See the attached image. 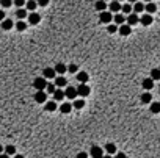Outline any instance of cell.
I'll return each instance as SVG.
<instances>
[{"label": "cell", "mask_w": 160, "mask_h": 158, "mask_svg": "<svg viewBox=\"0 0 160 158\" xmlns=\"http://www.w3.org/2000/svg\"><path fill=\"white\" fill-rule=\"evenodd\" d=\"M89 155H91V158H102L104 156V149L99 147V146H93L89 149Z\"/></svg>", "instance_id": "1"}, {"label": "cell", "mask_w": 160, "mask_h": 158, "mask_svg": "<svg viewBox=\"0 0 160 158\" xmlns=\"http://www.w3.org/2000/svg\"><path fill=\"white\" fill-rule=\"evenodd\" d=\"M33 86H35L38 91H44L45 86H47V80H44L42 77H39V78H36V80L33 82Z\"/></svg>", "instance_id": "2"}, {"label": "cell", "mask_w": 160, "mask_h": 158, "mask_svg": "<svg viewBox=\"0 0 160 158\" xmlns=\"http://www.w3.org/2000/svg\"><path fill=\"white\" fill-rule=\"evenodd\" d=\"M76 89H77V96H82V97H88L91 92L88 85H79V88H76Z\"/></svg>", "instance_id": "3"}, {"label": "cell", "mask_w": 160, "mask_h": 158, "mask_svg": "<svg viewBox=\"0 0 160 158\" xmlns=\"http://www.w3.org/2000/svg\"><path fill=\"white\" fill-rule=\"evenodd\" d=\"M55 70L52 69V67H45L44 70H42V78H44V80H47V78H49V80H52V78H55Z\"/></svg>", "instance_id": "4"}, {"label": "cell", "mask_w": 160, "mask_h": 158, "mask_svg": "<svg viewBox=\"0 0 160 158\" xmlns=\"http://www.w3.org/2000/svg\"><path fill=\"white\" fill-rule=\"evenodd\" d=\"M126 20H127V25H129V27H132V25H136V23H138L140 22V17H138V14H129L127 17H126Z\"/></svg>", "instance_id": "5"}, {"label": "cell", "mask_w": 160, "mask_h": 158, "mask_svg": "<svg viewBox=\"0 0 160 158\" xmlns=\"http://www.w3.org/2000/svg\"><path fill=\"white\" fill-rule=\"evenodd\" d=\"M101 22H104V23H111V20H113V16H111V13L110 11H104V13H101Z\"/></svg>", "instance_id": "6"}, {"label": "cell", "mask_w": 160, "mask_h": 158, "mask_svg": "<svg viewBox=\"0 0 160 158\" xmlns=\"http://www.w3.org/2000/svg\"><path fill=\"white\" fill-rule=\"evenodd\" d=\"M64 97H67V99H76V97H77V89H76L74 86H67L66 91H64Z\"/></svg>", "instance_id": "7"}, {"label": "cell", "mask_w": 160, "mask_h": 158, "mask_svg": "<svg viewBox=\"0 0 160 158\" xmlns=\"http://www.w3.org/2000/svg\"><path fill=\"white\" fill-rule=\"evenodd\" d=\"M118 32H119V35H123V36H129L130 32H132V27H129L127 23H123V25H119V27H118Z\"/></svg>", "instance_id": "8"}, {"label": "cell", "mask_w": 160, "mask_h": 158, "mask_svg": "<svg viewBox=\"0 0 160 158\" xmlns=\"http://www.w3.org/2000/svg\"><path fill=\"white\" fill-rule=\"evenodd\" d=\"M35 100H36L38 103H45V100H47V94H45L44 91H38V92L35 94Z\"/></svg>", "instance_id": "9"}, {"label": "cell", "mask_w": 160, "mask_h": 158, "mask_svg": "<svg viewBox=\"0 0 160 158\" xmlns=\"http://www.w3.org/2000/svg\"><path fill=\"white\" fill-rule=\"evenodd\" d=\"M63 86H67V80H66L64 77H57L55 78V88L61 89Z\"/></svg>", "instance_id": "10"}, {"label": "cell", "mask_w": 160, "mask_h": 158, "mask_svg": "<svg viewBox=\"0 0 160 158\" xmlns=\"http://www.w3.org/2000/svg\"><path fill=\"white\" fill-rule=\"evenodd\" d=\"M28 17V22L32 23V25H36V23H39V20H41V16L38 14V13H30V16H27Z\"/></svg>", "instance_id": "11"}, {"label": "cell", "mask_w": 160, "mask_h": 158, "mask_svg": "<svg viewBox=\"0 0 160 158\" xmlns=\"http://www.w3.org/2000/svg\"><path fill=\"white\" fill-rule=\"evenodd\" d=\"M140 23L145 25V27L151 25V23H152V16H149V14H143V16L140 17Z\"/></svg>", "instance_id": "12"}, {"label": "cell", "mask_w": 160, "mask_h": 158, "mask_svg": "<svg viewBox=\"0 0 160 158\" xmlns=\"http://www.w3.org/2000/svg\"><path fill=\"white\" fill-rule=\"evenodd\" d=\"M71 110H72V105H71L69 102H64V103H61V107H60V111H61L63 114H67V113H71Z\"/></svg>", "instance_id": "13"}, {"label": "cell", "mask_w": 160, "mask_h": 158, "mask_svg": "<svg viewBox=\"0 0 160 158\" xmlns=\"http://www.w3.org/2000/svg\"><path fill=\"white\" fill-rule=\"evenodd\" d=\"M108 8H110V13H119L121 11V3L119 2H111L110 5H108Z\"/></svg>", "instance_id": "14"}, {"label": "cell", "mask_w": 160, "mask_h": 158, "mask_svg": "<svg viewBox=\"0 0 160 158\" xmlns=\"http://www.w3.org/2000/svg\"><path fill=\"white\" fill-rule=\"evenodd\" d=\"M54 70H55V74H60V77H63V74L67 70V66H64L63 63H58V64L55 66V69H54Z\"/></svg>", "instance_id": "15"}, {"label": "cell", "mask_w": 160, "mask_h": 158, "mask_svg": "<svg viewBox=\"0 0 160 158\" xmlns=\"http://www.w3.org/2000/svg\"><path fill=\"white\" fill-rule=\"evenodd\" d=\"M113 20H115V25L118 27V25H123V23H124L126 17H124V14L118 13V14H115V16H113Z\"/></svg>", "instance_id": "16"}, {"label": "cell", "mask_w": 160, "mask_h": 158, "mask_svg": "<svg viewBox=\"0 0 160 158\" xmlns=\"http://www.w3.org/2000/svg\"><path fill=\"white\" fill-rule=\"evenodd\" d=\"M77 80L80 82V85H86V82H88V74H86V72H77Z\"/></svg>", "instance_id": "17"}, {"label": "cell", "mask_w": 160, "mask_h": 158, "mask_svg": "<svg viewBox=\"0 0 160 158\" xmlns=\"http://www.w3.org/2000/svg\"><path fill=\"white\" fill-rule=\"evenodd\" d=\"M152 114H158L160 113V102H151V107H149Z\"/></svg>", "instance_id": "18"}, {"label": "cell", "mask_w": 160, "mask_h": 158, "mask_svg": "<svg viewBox=\"0 0 160 158\" xmlns=\"http://www.w3.org/2000/svg\"><path fill=\"white\" fill-rule=\"evenodd\" d=\"M105 152L111 156L113 153H116V146L113 144V143H108V144H105Z\"/></svg>", "instance_id": "19"}, {"label": "cell", "mask_w": 160, "mask_h": 158, "mask_svg": "<svg viewBox=\"0 0 160 158\" xmlns=\"http://www.w3.org/2000/svg\"><path fill=\"white\" fill-rule=\"evenodd\" d=\"M152 88H154V82L151 80V78H145V80H143V89L151 91Z\"/></svg>", "instance_id": "20"}, {"label": "cell", "mask_w": 160, "mask_h": 158, "mask_svg": "<svg viewBox=\"0 0 160 158\" xmlns=\"http://www.w3.org/2000/svg\"><path fill=\"white\" fill-rule=\"evenodd\" d=\"M14 27V22L11 20V19H5L3 22H2V28L3 30H11Z\"/></svg>", "instance_id": "21"}, {"label": "cell", "mask_w": 160, "mask_h": 158, "mask_svg": "<svg viewBox=\"0 0 160 158\" xmlns=\"http://www.w3.org/2000/svg\"><path fill=\"white\" fill-rule=\"evenodd\" d=\"M132 10H133V14H138V13H141V11L145 10V5H143L141 2H136V3L132 6Z\"/></svg>", "instance_id": "22"}, {"label": "cell", "mask_w": 160, "mask_h": 158, "mask_svg": "<svg viewBox=\"0 0 160 158\" xmlns=\"http://www.w3.org/2000/svg\"><path fill=\"white\" fill-rule=\"evenodd\" d=\"M54 97H55V102H61V100L64 99V91H61V89H55Z\"/></svg>", "instance_id": "23"}, {"label": "cell", "mask_w": 160, "mask_h": 158, "mask_svg": "<svg viewBox=\"0 0 160 158\" xmlns=\"http://www.w3.org/2000/svg\"><path fill=\"white\" fill-rule=\"evenodd\" d=\"M16 17H17L19 20H24V17H27V10H25V8L17 10V11H16Z\"/></svg>", "instance_id": "24"}, {"label": "cell", "mask_w": 160, "mask_h": 158, "mask_svg": "<svg viewBox=\"0 0 160 158\" xmlns=\"http://www.w3.org/2000/svg\"><path fill=\"white\" fill-rule=\"evenodd\" d=\"M45 111H55L57 110V102L55 100H52V102H47V103H45Z\"/></svg>", "instance_id": "25"}, {"label": "cell", "mask_w": 160, "mask_h": 158, "mask_svg": "<svg viewBox=\"0 0 160 158\" xmlns=\"http://www.w3.org/2000/svg\"><path fill=\"white\" fill-rule=\"evenodd\" d=\"M94 6H96V10H97V11L104 13V11L107 10V6H108V5H107L105 2H96V3H94Z\"/></svg>", "instance_id": "26"}, {"label": "cell", "mask_w": 160, "mask_h": 158, "mask_svg": "<svg viewBox=\"0 0 160 158\" xmlns=\"http://www.w3.org/2000/svg\"><path fill=\"white\" fill-rule=\"evenodd\" d=\"M145 10L148 11V14L151 16L152 13H155V10H157V5L155 3H148V5H145Z\"/></svg>", "instance_id": "27"}, {"label": "cell", "mask_w": 160, "mask_h": 158, "mask_svg": "<svg viewBox=\"0 0 160 158\" xmlns=\"http://www.w3.org/2000/svg\"><path fill=\"white\" fill-rule=\"evenodd\" d=\"M141 102H143V103H151V102H152L151 92H143V94H141Z\"/></svg>", "instance_id": "28"}, {"label": "cell", "mask_w": 160, "mask_h": 158, "mask_svg": "<svg viewBox=\"0 0 160 158\" xmlns=\"http://www.w3.org/2000/svg\"><path fill=\"white\" fill-rule=\"evenodd\" d=\"M151 80L154 82V80H160V72H158V69H152L151 70Z\"/></svg>", "instance_id": "29"}, {"label": "cell", "mask_w": 160, "mask_h": 158, "mask_svg": "<svg viewBox=\"0 0 160 158\" xmlns=\"http://www.w3.org/2000/svg\"><path fill=\"white\" fill-rule=\"evenodd\" d=\"M121 11L124 13V14H132V5H129V3H126V5H121Z\"/></svg>", "instance_id": "30"}, {"label": "cell", "mask_w": 160, "mask_h": 158, "mask_svg": "<svg viewBox=\"0 0 160 158\" xmlns=\"http://www.w3.org/2000/svg\"><path fill=\"white\" fill-rule=\"evenodd\" d=\"M5 155H8V156H10V155H16V147L11 146V144L6 146V147H5Z\"/></svg>", "instance_id": "31"}, {"label": "cell", "mask_w": 160, "mask_h": 158, "mask_svg": "<svg viewBox=\"0 0 160 158\" xmlns=\"http://www.w3.org/2000/svg\"><path fill=\"white\" fill-rule=\"evenodd\" d=\"M16 28H17V32H24V30H27V23L24 20H19L16 23Z\"/></svg>", "instance_id": "32"}, {"label": "cell", "mask_w": 160, "mask_h": 158, "mask_svg": "<svg viewBox=\"0 0 160 158\" xmlns=\"http://www.w3.org/2000/svg\"><path fill=\"white\" fill-rule=\"evenodd\" d=\"M25 5H27V10H30L32 13H35V10H36V6H38V5H36V2H33V0H30V2H27Z\"/></svg>", "instance_id": "33"}, {"label": "cell", "mask_w": 160, "mask_h": 158, "mask_svg": "<svg viewBox=\"0 0 160 158\" xmlns=\"http://www.w3.org/2000/svg\"><path fill=\"white\" fill-rule=\"evenodd\" d=\"M83 105H85V102H83V100H74V105H72V107H74L76 110H82V108H83Z\"/></svg>", "instance_id": "34"}, {"label": "cell", "mask_w": 160, "mask_h": 158, "mask_svg": "<svg viewBox=\"0 0 160 158\" xmlns=\"http://www.w3.org/2000/svg\"><path fill=\"white\" fill-rule=\"evenodd\" d=\"M107 32H108V33H116V32H118V27H116L115 23H110L108 27H107Z\"/></svg>", "instance_id": "35"}, {"label": "cell", "mask_w": 160, "mask_h": 158, "mask_svg": "<svg viewBox=\"0 0 160 158\" xmlns=\"http://www.w3.org/2000/svg\"><path fill=\"white\" fill-rule=\"evenodd\" d=\"M67 70H69L71 74H77V72H79V66H76V64H71V66H67Z\"/></svg>", "instance_id": "36"}, {"label": "cell", "mask_w": 160, "mask_h": 158, "mask_svg": "<svg viewBox=\"0 0 160 158\" xmlns=\"http://www.w3.org/2000/svg\"><path fill=\"white\" fill-rule=\"evenodd\" d=\"M45 89H47V92H50V94H54L55 92V85H52V83H47V86H45ZM47 92H45V94H47Z\"/></svg>", "instance_id": "37"}, {"label": "cell", "mask_w": 160, "mask_h": 158, "mask_svg": "<svg viewBox=\"0 0 160 158\" xmlns=\"http://www.w3.org/2000/svg\"><path fill=\"white\" fill-rule=\"evenodd\" d=\"M0 5H2L3 8H10L13 5V2H10V0H3V2H0Z\"/></svg>", "instance_id": "38"}, {"label": "cell", "mask_w": 160, "mask_h": 158, "mask_svg": "<svg viewBox=\"0 0 160 158\" xmlns=\"http://www.w3.org/2000/svg\"><path fill=\"white\" fill-rule=\"evenodd\" d=\"M14 5L17 6V10H20V8H24L25 2H22V0H16V2H14Z\"/></svg>", "instance_id": "39"}, {"label": "cell", "mask_w": 160, "mask_h": 158, "mask_svg": "<svg viewBox=\"0 0 160 158\" xmlns=\"http://www.w3.org/2000/svg\"><path fill=\"white\" fill-rule=\"evenodd\" d=\"M36 5H39V6H47V5H49V2H47V0H39V2H38Z\"/></svg>", "instance_id": "40"}, {"label": "cell", "mask_w": 160, "mask_h": 158, "mask_svg": "<svg viewBox=\"0 0 160 158\" xmlns=\"http://www.w3.org/2000/svg\"><path fill=\"white\" fill-rule=\"evenodd\" d=\"M3 20H5V11L0 10V22H3Z\"/></svg>", "instance_id": "41"}, {"label": "cell", "mask_w": 160, "mask_h": 158, "mask_svg": "<svg viewBox=\"0 0 160 158\" xmlns=\"http://www.w3.org/2000/svg\"><path fill=\"white\" fill-rule=\"evenodd\" d=\"M77 158H88V155H86V152H80L77 155Z\"/></svg>", "instance_id": "42"}, {"label": "cell", "mask_w": 160, "mask_h": 158, "mask_svg": "<svg viewBox=\"0 0 160 158\" xmlns=\"http://www.w3.org/2000/svg\"><path fill=\"white\" fill-rule=\"evenodd\" d=\"M116 158H126V153H123V152H118V153H116Z\"/></svg>", "instance_id": "43"}, {"label": "cell", "mask_w": 160, "mask_h": 158, "mask_svg": "<svg viewBox=\"0 0 160 158\" xmlns=\"http://www.w3.org/2000/svg\"><path fill=\"white\" fill-rule=\"evenodd\" d=\"M0 158H10L8 155H5V153H2V155H0Z\"/></svg>", "instance_id": "44"}, {"label": "cell", "mask_w": 160, "mask_h": 158, "mask_svg": "<svg viewBox=\"0 0 160 158\" xmlns=\"http://www.w3.org/2000/svg\"><path fill=\"white\" fill-rule=\"evenodd\" d=\"M14 158H24V155H14Z\"/></svg>", "instance_id": "45"}, {"label": "cell", "mask_w": 160, "mask_h": 158, "mask_svg": "<svg viewBox=\"0 0 160 158\" xmlns=\"http://www.w3.org/2000/svg\"><path fill=\"white\" fill-rule=\"evenodd\" d=\"M102 158H113V156H110V155H104Z\"/></svg>", "instance_id": "46"}, {"label": "cell", "mask_w": 160, "mask_h": 158, "mask_svg": "<svg viewBox=\"0 0 160 158\" xmlns=\"http://www.w3.org/2000/svg\"><path fill=\"white\" fill-rule=\"evenodd\" d=\"M2 152H3V147H2V146H0V155H2Z\"/></svg>", "instance_id": "47"}, {"label": "cell", "mask_w": 160, "mask_h": 158, "mask_svg": "<svg viewBox=\"0 0 160 158\" xmlns=\"http://www.w3.org/2000/svg\"><path fill=\"white\" fill-rule=\"evenodd\" d=\"M158 72H160V67H158Z\"/></svg>", "instance_id": "48"}]
</instances>
